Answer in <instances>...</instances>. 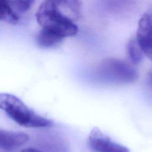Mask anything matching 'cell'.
<instances>
[{
    "label": "cell",
    "instance_id": "1",
    "mask_svg": "<svg viewBox=\"0 0 152 152\" xmlns=\"http://www.w3.org/2000/svg\"><path fill=\"white\" fill-rule=\"evenodd\" d=\"M0 109L12 121L24 127L45 128L53 125V121L37 114L18 97L10 93H0Z\"/></svg>",
    "mask_w": 152,
    "mask_h": 152
},
{
    "label": "cell",
    "instance_id": "2",
    "mask_svg": "<svg viewBox=\"0 0 152 152\" xmlns=\"http://www.w3.org/2000/svg\"><path fill=\"white\" fill-rule=\"evenodd\" d=\"M36 18L42 28L63 38L74 36L78 31V27L75 22L59 10L55 1H44L36 11Z\"/></svg>",
    "mask_w": 152,
    "mask_h": 152
},
{
    "label": "cell",
    "instance_id": "3",
    "mask_svg": "<svg viewBox=\"0 0 152 152\" xmlns=\"http://www.w3.org/2000/svg\"><path fill=\"white\" fill-rule=\"evenodd\" d=\"M94 74L100 83L116 86L130 84L138 78L137 70L130 63L113 58L102 61L95 68Z\"/></svg>",
    "mask_w": 152,
    "mask_h": 152
},
{
    "label": "cell",
    "instance_id": "4",
    "mask_svg": "<svg viewBox=\"0 0 152 152\" xmlns=\"http://www.w3.org/2000/svg\"><path fill=\"white\" fill-rule=\"evenodd\" d=\"M88 145L96 152H129V148L113 141L97 127L90 131Z\"/></svg>",
    "mask_w": 152,
    "mask_h": 152
},
{
    "label": "cell",
    "instance_id": "5",
    "mask_svg": "<svg viewBox=\"0 0 152 152\" xmlns=\"http://www.w3.org/2000/svg\"><path fill=\"white\" fill-rule=\"evenodd\" d=\"M151 10H147L140 18L135 40L143 53L151 59Z\"/></svg>",
    "mask_w": 152,
    "mask_h": 152
},
{
    "label": "cell",
    "instance_id": "6",
    "mask_svg": "<svg viewBox=\"0 0 152 152\" xmlns=\"http://www.w3.org/2000/svg\"><path fill=\"white\" fill-rule=\"evenodd\" d=\"M29 140L27 134L23 132L0 129V148L11 151L26 143Z\"/></svg>",
    "mask_w": 152,
    "mask_h": 152
},
{
    "label": "cell",
    "instance_id": "7",
    "mask_svg": "<svg viewBox=\"0 0 152 152\" xmlns=\"http://www.w3.org/2000/svg\"><path fill=\"white\" fill-rule=\"evenodd\" d=\"M56 5L59 10L67 18L75 22L81 16L80 2L78 1H57Z\"/></svg>",
    "mask_w": 152,
    "mask_h": 152
},
{
    "label": "cell",
    "instance_id": "8",
    "mask_svg": "<svg viewBox=\"0 0 152 152\" xmlns=\"http://www.w3.org/2000/svg\"><path fill=\"white\" fill-rule=\"evenodd\" d=\"M63 37L48 30L42 28L37 34L36 42L42 48H52L60 43Z\"/></svg>",
    "mask_w": 152,
    "mask_h": 152
},
{
    "label": "cell",
    "instance_id": "9",
    "mask_svg": "<svg viewBox=\"0 0 152 152\" xmlns=\"http://www.w3.org/2000/svg\"><path fill=\"white\" fill-rule=\"evenodd\" d=\"M0 20L11 24L18 23L19 17L10 1L0 0Z\"/></svg>",
    "mask_w": 152,
    "mask_h": 152
},
{
    "label": "cell",
    "instance_id": "10",
    "mask_svg": "<svg viewBox=\"0 0 152 152\" xmlns=\"http://www.w3.org/2000/svg\"><path fill=\"white\" fill-rule=\"evenodd\" d=\"M126 52L131 65H137L141 62L144 53L134 37L130 39L128 42L126 46Z\"/></svg>",
    "mask_w": 152,
    "mask_h": 152
},
{
    "label": "cell",
    "instance_id": "11",
    "mask_svg": "<svg viewBox=\"0 0 152 152\" xmlns=\"http://www.w3.org/2000/svg\"><path fill=\"white\" fill-rule=\"evenodd\" d=\"M12 8H15L19 11L24 12L28 10L31 7L33 1H10Z\"/></svg>",
    "mask_w": 152,
    "mask_h": 152
},
{
    "label": "cell",
    "instance_id": "12",
    "mask_svg": "<svg viewBox=\"0 0 152 152\" xmlns=\"http://www.w3.org/2000/svg\"><path fill=\"white\" fill-rule=\"evenodd\" d=\"M21 152H41V151L39 150H37L36 148L29 147V148H26L23 149Z\"/></svg>",
    "mask_w": 152,
    "mask_h": 152
}]
</instances>
